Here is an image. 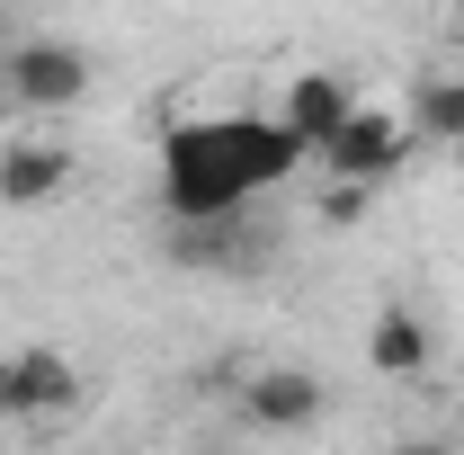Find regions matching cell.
Listing matches in <instances>:
<instances>
[{
  "label": "cell",
  "mask_w": 464,
  "mask_h": 455,
  "mask_svg": "<svg viewBox=\"0 0 464 455\" xmlns=\"http://www.w3.org/2000/svg\"><path fill=\"white\" fill-rule=\"evenodd\" d=\"M161 215L170 224H241L250 215V179L224 143V116H188L161 134Z\"/></svg>",
  "instance_id": "6da1fadb"
},
{
  "label": "cell",
  "mask_w": 464,
  "mask_h": 455,
  "mask_svg": "<svg viewBox=\"0 0 464 455\" xmlns=\"http://www.w3.org/2000/svg\"><path fill=\"white\" fill-rule=\"evenodd\" d=\"M0 90H9V108H27V116H63V108L90 99V54L72 36H18L0 54Z\"/></svg>",
  "instance_id": "7a4b0ae2"
},
{
  "label": "cell",
  "mask_w": 464,
  "mask_h": 455,
  "mask_svg": "<svg viewBox=\"0 0 464 455\" xmlns=\"http://www.w3.org/2000/svg\"><path fill=\"white\" fill-rule=\"evenodd\" d=\"M402 161H411V116L402 108H357L331 134V152H322V170L348 179V188H393Z\"/></svg>",
  "instance_id": "3957f363"
},
{
  "label": "cell",
  "mask_w": 464,
  "mask_h": 455,
  "mask_svg": "<svg viewBox=\"0 0 464 455\" xmlns=\"http://www.w3.org/2000/svg\"><path fill=\"white\" fill-rule=\"evenodd\" d=\"M81 402V366L63 348H9L0 357V420H54Z\"/></svg>",
  "instance_id": "277c9868"
},
{
  "label": "cell",
  "mask_w": 464,
  "mask_h": 455,
  "mask_svg": "<svg viewBox=\"0 0 464 455\" xmlns=\"http://www.w3.org/2000/svg\"><path fill=\"white\" fill-rule=\"evenodd\" d=\"M322 411H331V384H322L313 366H259V375L241 384V420L268 429V438H304Z\"/></svg>",
  "instance_id": "5b68a950"
},
{
  "label": "cell",
  "mask_w": 464,
  "mask_h": 455,
  "mask_svg": "<svg viewBox=\"0 0 464 455\" xmlns=\"http://www.w3.org/2000/svg\"><path fill=\"white\" fill-rule=\"evenodd\" d=\"M357 108H366V99L348 90L340 72H295V81H286V99H277V125H286L295 143H304V161H322V152H331V134H340Z\"/></svg>",
  "instance_id": "8992f818"
},
{
  "label": "cell",
  "mask_w": 464,
  "mask_h": 455,
  "mask_svg": "<svg viewBox=\"0 0 464 455\" xmlns=\"http://www.w3.org/2000/svg\"><path fill=\"white\" fill-rule=\"evenodd\" d=\"M72 143L54 134H9L0 143V206H54L63 188H72Z\"/></svg>",
  "instance_id": "52a82bcc"
},
{
  "label": "cell",
  "mask_w": 464,
  "mask_h": 455,
  "mask_svg": "<svg viewBox=\"0 0 464 455\" xmlns=\"http://www.w3.org/2000/svg\"><path fill=\"white\" fill-rule=\"evenodd\" d=\"M224 143H232V161H241V179H250V197L259 188H286L304 170V143L277 125V108L268 116H224Z\"/></svg>",
  "instance_id": "ba28073f"
},
{
  "label": "cell",
  "mask_w": 464,
  "mask_h": 455,
  "mask_svg": "<svg viewBox=\"0 0 464 455\" xmlns=\"http://www.w3.org/2000/svg\"><path fill=\"white\" fill-rule=\"evenodd\" d=\"M429 357H438L429 322H420L411 304H375V322H366V366L393 375V384H411V375H429Z\"/></svg>",
  "instance_id": "9c48e42d"
},
{
  "label": "cell",
  "mask_w": 464,
  "mask_h": 455,
  "mask_svg": "<svg viewBox=\"0 0 464 455\" xmlns=\"http://www.w3.org/2000/svg\"><path fill=\"white\" fill-rule=\"evenodd\" d=\"M411 143H438V152H464V72H429L411 90Z\"/></svg>",
  "instance_id": "30bf717a"
},
{
  "label": "cell",
  "mask_w": 464,
  "mask_h": 455,
  "mask_svg": "<svg viewBox=\"0 0 464 455\" xmlns=\"http://www.w3.org/2000/svg\"><path fill=\"white\" fill-rule=\"evenodd\" d=\"M366 206H375V188H348V179L322 188V224H366Z\"/></svg>",
  "instance_id": "8fae6325"
},
{
  "label": "cell",
  "mask_w": 464,
  "mask_h": 455,
  "mask_svg": "<svg viewBox=\"0 0 464 455\" xmlns=\"http://www.w3.org/2000/svg\"><path fill=\"white\" fill-rule=\"evenodd\" d=\"M393 455H456V447H447V438H402Z\"/></svg>",
  "instance_id": "7c38bea8"
},
{
  "label": "cell",
  "mask_w": 464,
  "mask_h": 455,
  "mask_svg": "<svg viewBox=\"0 0 464 455\" xmlns=\"http://www.w3.org/2000/svg\"><path fill=\"white\" fill-rule=\"evenodd\" d=\"M0 116H18V108H9V90H0Z\"/></svg>",
  "instance_id": "4fadbf2b"
}]
</instances>
